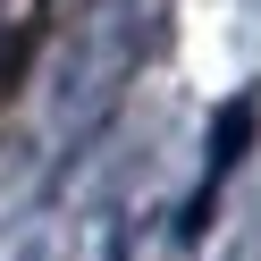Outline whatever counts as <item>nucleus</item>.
I'll use <instances>...</instances> for the list:
<instances>
[{"label": "nucleus", "instance_id": "nucleus-1", "mask_svg": "<svg viewBox=\"0 0 261 261\" xmlns=\"http://www.w3.org/2000/svg\"><path fill=\"white\" fill-rule=\"evenodd\" d=\"M17 59H25V42L0 25V101H9V85H17Z\"/></svg>", "mask_w": 261, "mask_h": 261}]
</instances>
